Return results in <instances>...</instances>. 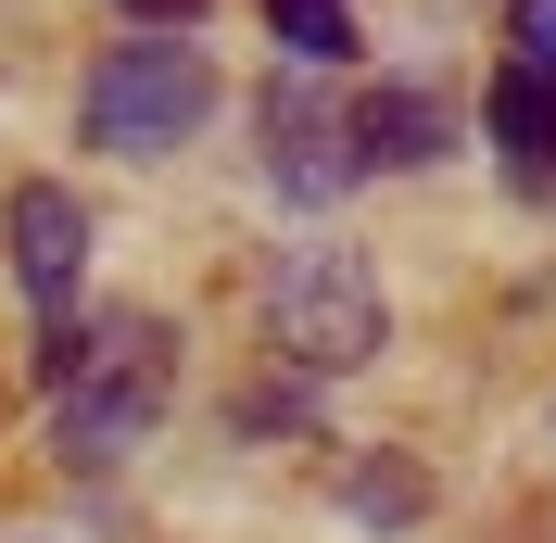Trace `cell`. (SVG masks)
Returning <instances> with one entry per match:
<instances>
[{"instance_id": "obj_8", "label": "cell", "mask_w": 556, "mask_h": 543, "mask_svg": "<svg viewBox=\"0 0 556 543\" xmlns=\"http://www.w3.org/2000/svg\"><path fill=\"white\" fill-rule=\"evenodd\" d=\"M266 38L291 64H354V0H266Z\"/></svg>"}, {"instance_id": "obj_7", "label": "cell", "mask_w": 556, "mask_h": 543, "mask_svg": "<svg viewBox=\"0 0 556 543\" xmlns=\"http://www.w3.org/2000/svg\"><path fill=\"white\" fill-rule=\"evenodd\" d=\"M455 152V114L430 102V89H367V102H354V165H443Z\"/></svg>"}, {"instance_id": "obj_9", "label": "cell", "mask_w": 556, "mask_h": 543, "mask_svg": "<svg viewBox=\"0 0 556 543\" xmlns=\"http://www.w3.org/2000/svg\"><path fill=\"white\" fill-rule=\"evenodd\" d=\"M342 506H354V518H417V468H354Z\"/></svg>"}, {"instance_id": "obj_5", "label": "cell", "mask_w": 556, "mask_h": 543, "mask_svg": "<svg viewBox=\"0 0 556 543\" xmlns=\"http://www.w3.org/2000/svg\"><path fill=\"white\" fill-rule=\"evenodd\" d=\"M266 177L278 190H291V203H342L354 177V114L329 102V89H304V76H291V89H266Z\"/></svg>"}, {"instance_id": "obj_6", "label": "cell", "mask_w": 556, "mask_h": 543, "mask_svg": "<svg viewBox=\"0 0 556 543\" xmlns=\"http://www.w3.org/2000/svg\"><path fill=\"white\" fill-rule=\"evenodd\" d=\"M493 152H506V177H519V203H556V89L531 64L493 76Z\"/></svg>"}, {"instance_id": "obj_10", "label": "cell", "mask_w": 556, "mask_h": 543, "mask_svg": "<svg viewBox=\"0 0 556 543\" xmlns=\"http://www.w3.org/2000/svg\"><path fill=\"white\" fill-rule=\"evenodd\" d=\"M506 26H519V64H531V76H544V89H556V0H519Z\"/></svg>"}, {"instance_id": "obj_3", "label": "cell", "mask_w": 556, "mask_h": 543, "mask_svg": "<svg viewBox=\"0 0 556 543\" xmlns=\"http://www.w3.org/2000/svg\"><path fill=\"white\" fill-rule=\"evenodd\" d=\"M266 341L291 354V367H367V354L392 341V304H380V278H367V253L304 240V253L266 278Z\"/></svg>"}, {"instance_id": "obj_2", "label": "cell", "mask_w": 556, "mask_h": 543, "mask_svg": "<svg viewBox=\"0 0 556 543\" xmlns=\"http://www.w3.org/2000/svg\"><path fill=\"white\" fill-rule=\"evenodd\" d=\"M203 114H215V51L203 38H114L102 64H89V139L127 152V165L177 152Z\"/></svg>"}, {"instance_id": "obj_1", "label": "cell", "mask_w": 556, "mask_h": 543, "mask_svg": "<svg viewBox=\"0 0 556 543\" xmlns=\"http://www.w3.org/2000/svg\"><path fill=\"white\" fill-rule=\"evenodd\" d=\"M38 367H51V455L64 468H127L177 392V341L152 316H102V329L38 341Z\"/></svg>"}, {"instance_id": "obj_4", "label": "cell", "mask_w": 556, "mask_h": 543, "mask_svg": "<svg viewBox=\"0 0 556 543\" xmlns=\"http://www.w3.org/2000/svg\"><path fill=\"white\" fill-rule=\"evenodd\" d=\"M0 228H13V278H26L38 329L64 341L76 329V291H89V203H76L64 177H26V190L0 203Z\"/></svg>"}, {"instance_id": "obj_11", "label": "cell", "mask_w": 556, "mask_h": 543, "mask_svg": "<svg viewBox=\"0 0 556 543\" xmlns=\"http://www.w3.org/2000/svg\"><path fill=\"white\" fill-rule=\"evenodd\" d=\"M139 13H152V26H190V13H203V0H139Z\"/></svg>"}]
</instances>
